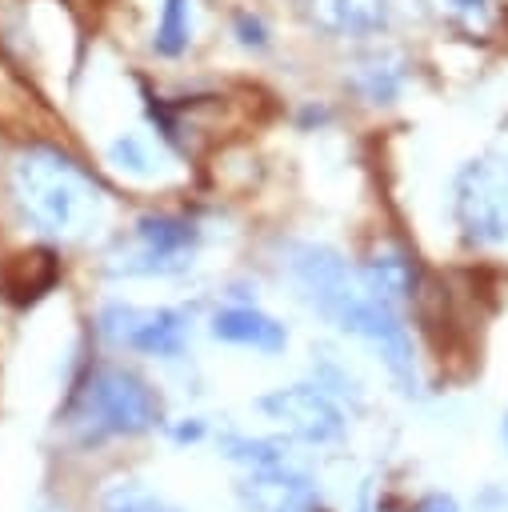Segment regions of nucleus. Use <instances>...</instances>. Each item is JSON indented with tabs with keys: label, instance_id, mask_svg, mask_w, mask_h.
<instances>
[{
	"label": "nucleus",
	"instance_id": "9",
	"mask_svg": "<svg viewBox=\"0 0 508 512\" xmlns=\"http://www.w3.org/2000/svg\"><path fill=\"white\" fill-rule=\"evenodd\" d=\"M212 336L228 340V344H244L256 352H280L288 344L284 324H276L272 316L256 312V308H224L212 316Z\"/></svg>",
	"mask_w": 508,
	"mask_h": 512
},
{
	"label": "nucleus",
	"instance_id": "12",
	"mask_svg": "<svg viewBox=\"0 0 508 512\" xmlns=\"http://www.w3.org/2000/svg\"><path fill=\"white\" fill-rule=\"evenodd\" d=\"M360 280H364L380 300H388V304L412 296V264H408L400 252H392V248L376 252V256L364 264Z\"/></svg>",
	"mask_w": 508,
	"mask_h": 512
},
{
	"label": "nucleus",
	"instance_id": "21",
	"mask_svg": "<svg viewBox=\"0 0 508 512\" xmlns=\"http://www.w3.org/2000/svg\"><path fill=\"white\" fill-rule=\"evenodd\" d=\"M500 440H504V448H508V412H504V420H500Z\"/></svg>",
	"mask_w": 508,
	"mask_h": 512
},
{
	"label": "nucleus",
	"instance_id": "16",
	"mask_svg": "<svg viewBox=\"0 0 508 512\" xmlns=\"http://www.w3.org/2000/svg\"><path fill=\"white\" fill-rule=\"evenodd\" d=\"M108 160H112L116 168L136 172V176H144V172H148V152H144V144H140L136 136H120V140H112Z\"/></svg>",
	"mask_w": 508,
	"mask_h": 512
},
{
	"label": "nucleus",
	"instance_id": "13",
	"mask_svg": "<svg viewBox=\"0 0 508 512\" xmlns=\"http://www.w3.org/2000/svg\"><path fill=\"white\" fill-rule=\"evenodd\" d=\"M188 4L192 0H164L160 4V24H156V36H152V48L160 56H180L192 40V16H188Z\"/></svg>",
	"mask_w": 508,
	"mask_h": 512
},
{
	"label": "nucleus",
	"instance_id": "15",
	"mask_svg": "<svg viewBox=\"0 0 508 512\" xmlns=\"http://www.w3.org/2000/svg\"><path fill=\"white\" fill-rule=\"evenodd\" d=\"M228 456H232V460H244V464H252V468H276V464H284L276 440H244V436H228Z\"/></svg>",
	"mask_w": 508,
	"mask_h": 512
},
{
	"label": "nucleus",
	"instance_id": "20",
	"mask_svg": "<svg viewBox=\"0 0 508 512\" xmlns=\"http://www.w3.org/2000/svg\"><path fill=\"white\" fill-rule=\"evenodd\" d=\"M200 432H204L200 424H180V428H176V440H196Z\"/></svg>",
	"mask_w": 508,
	"mask_h": 512
},
{
	"label": "nucleus",
	"instance_id": "10",
	"mask_svg": "<svg viewBox=\"0 0 508 512\" xmlns=\"http://www.w3.org/2000/svg\"><path fill=\"white\" fill-rule=\"evenodd\" d=\"M244 500L256 512H308L312 508V488H308V480L288 476L276 464V468H256V476L244 488Z\"/></svg>",
	"mask_w": 508,
	"mask_h": 512
},
{
	"label": "nucleus",
	"instance_id": "18",
	"mask_svg": "<svg viewBox=\"0 0 508 512\" xmlns=\"http://www.w3.org/2000/svg\"><path fill=\"white\" fill-rule=\"evenodd\" d=\"M448 8L460 12V16H468V20H480L488 12V0H448Z\"/></svg>",
	"mask_w": 508,
	"mask_h": 512
},
{
	"label": "nucleus",
	"instance_id": "17",
	"mask_svg": "<svg viewBox=\"0 0 508 512\" xmlns=\"http://www.w3.org/2000/svg\"><path fill=\"white\" fill-rule=\"evenodd\" d=\"M232 28H236V40L244 48H268V24L256 12H236Z\"/></svg>",
	"mask_w": 508,
	"mask_h": 512
},
{
	"label": "nucleus",
	"instance_id": "14",
	"mask_svg": "<svg viewBox=\"0 0 508 512\" xmlns=\"http://www.w3.org/2000/svg\"><path fill=\"white\" fill-rule=\"evenodd\" d=\"M100 508H104V512H164V504H160L148 488H140V484H132V480L108 488L104 500H100Z\"/></svg>",
	"mask_w": 508,
	"mask_h": 512
},
{
	"label": "nucleus",
	"instance_id": "11",
	"mask_svg": "<svg viewBox=\"0 0 508 512\" xmlns=\"http://www.w3.org/2000/svg\"><path fill=\"white\" fill-rule=\"evenodd\" d=\"M352 88L368 104H392L404 88V60L396 52H372L352 64Z\"/></svg>",
	"mask_w": 508,
	"mask_h": 512
},
{
	"label": "nucleus",
	"instance_id": "3",
	"mask_svg": "<svg viewBox=\"0 0 508 512\" xmlns=\"http://www.w3.org/2000/svg\"><path fill=\"white\" fill-rule=\"evenodd\" d=\"M72 416H76V424L84 428L88 440L136 436V432H148L160 420V400L136 372H128L120 364H100L84 380Z\"/></svg>",
	"mask_w": 508,
	"mask_h": 512
},
{
	"label": "nucleus",
	"instance_id": "2",
	"mask_svg": "<svg viewBox=\"0 0 508 512\" xmlns=\"http://www.w3.org/2000/svg\"><path fill=\"white\" fill-rule=\"evenodd\" d=\"M12 192L24 220L56 240L88 236L104 216L96 180L56 148H28L12 164Z\"/></svg>",
	"mask_w": 508,
	"mask_h": 512
},
{
	"label": "nucleus",
	"instance_id": "1",
	"mask_svg": "<svg viewBox=\"0 0 508 512\" xmlns=\"http://www.w3.org/2000/svg\"><path fill=\"white\" fill-rule=\"evenodd\" d=\"M288 276L328 324L352 336H364L380 352V360L388 364V372L400 380L404 392L416 388L412 340L396 316V304L380 300L360 276H352L340 252H332L328 244H296L288 252Z\"/></svg>",
	"mask_w": 508,
	"mask_h": 512
},
{
	"label": "nucleus",
	"instance_id": "8",
	"mask_svg": "<svg viewBox=\"0 0 508 512\" xmlns=\"http://www.w3.org/2000/svg\"><path fill=\"white\" fill-rule=\"evenodd\" d=\"M316 24L332 36H352V40H364V36H376L388 28L392 20V0H316L312 8Z\"/></svg>",
	"mask_w": 508,
	"mask_h": 512
},
{
	"label": "nucleus",
	"instance_id": "4",
	"mask_svg": "<svg viewBox=\"0 0 508 512\" xmlns=\"http://www.w3.org/2000/svg\"><path fill=\"white\" fill-rule=\"evenodd\" d=\"M452 212L468 244L508 240V160H468L452 184Z\"/></svg>",
	"mask_w": 508,
	"mask_h": 512
},
{
	"label": "nucleus",
	"instance_id": "7",
	"mask_svg": "<svg viewBox=\"0 0 508 512\" xmlns=\"http://www.w3.org/2000/svg\"><path fill=\"white\" fill-rule=\"evenodd\" d=\"M260 408H264L272 420H280L292 436H300V440H308V444H328V440H336V436L344 432L340 408H336L324 392L304 388V384L268 392V396L260 400Z\"/></svg>",
	"mask_w": 508,
	"mask_h": 512
},
{
	"label": "nucleus",
	"instance_id": "5",
	"mask_svg": "<svg viewBox=\"0 0 508 512\" xmlns=\"http://www.w3.org/2000/svg\"><path fill=\"white\" fill-rule=\"evenodd\" d=\"M100 332L132 352L144 356H180L184 348V312L176 308H136V304H108L100 312Z\"/></svg>",
	"mask_w": 508,
	"mask_h": 512
},
{
	"label": "nucleus",
	"instance_id": "6",
	"mask_svg": "<svg viewBox=\"0 0 508 512\" xmlns=\"http://www.w3.org/2000/svg\"><path fill=\"white\" fill-rule=\"evenodd\" d=\"M132 252L120 256L116 272L124 276H168L180 272L192 256L196 228L180 216H140L132 228Z\"/></svg>",
	"mask_w": 508,
	"mask_h": 512
},
{
	"label": "nucleus",
	"instance_id": "19",
	"mask_svg": "<svg viewBox=\"0 0 508 512\" xmlns=\"http://www.w3.org/2000/svg\"><path fill=\"white\" fill-rule=\"evenodd\" d=\"M420 512H460V508H456L448 496H432V500H424V508H420Z\"/></svg>",
	"mask_w": 508,
	"mask_h": 512
}]
</instances>
